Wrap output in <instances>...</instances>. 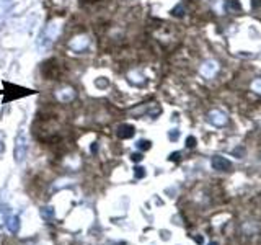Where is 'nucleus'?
Returning a JSON list of instances; mask_svg holds the SVG:
<instances>
[{
  "mask_svg": "<svg viewBox=\"0 0 261 245\" xmlns=\"http://www.w3.org/2000/svg\"><path fill=\"white\" fill-rule=\"evenodd\" d=\"M253 5H255V7H258V5H261V0H255V2H253Z\"/></svg>",
  "mask_w": 261,
  "mask_h": 245,
  "instance_id": "obj_6",
  "label": "nucleus"
},
{
  "mask_svg": "<svg viewBox=\"0 0 261 245\" xmlns=\"http://www.w3.org/2000/svg\"><path fill=\"white\" fill-rule=\"evenodd\" d=\"M209 121L214 123L215 126H222V124L227 123V116H225V113L215 110V111H211V115H209Z\"/></svg>",
  "mask_w": 261,
  "mask_h": 245,
  "instance_id": "obj_1",
  "label": "nucleus"
},
{
  "mask_svg": "<svg viewBox=\"0 0 261 245\" xmlns=\"http://www.w3.org/2000/svg\"><path fill=\"white\" fill-rule=\"evenodd\" d=\"M217 69H219V65L215 64V62H206L204 67H202V74H204V75H207V77H212L214 74L217 72Z\"/></svg>",
  "mask_w": 261,
  "mask_h": 245,
  "instance_id": "obj_3",
  "label": "nucleus"
},
{
  "mask_svg": "<svg viewBox=\"0 0 261 245\" xmlns=\"http://www.w3.org/2000/svg\"><path fill=\"white\" fill-rule=\"evenodd\" d=\"M251 88H253L256 93H261V78H256V80H253Z\"/></svg>",
  "mask_w": 261,
  "mask_h": 245,
  "instance_id": "obj_4",
  "label": "nucleus"
},
{
  "mask_svg": "<svg viewBox=\"0 0 261 245\" xmlns=\"http://www.w3.org/2000/svg\"><path fill=\"white\" fill-rule=\"evenodd\" d=\"M230 8L232 10H240V2H238V0H230Z\"/></svg>",
  "mask_w": 261,
  "mask_h": 245,
  "instance_id": "obj_5",
  "label": "nucleus"
},
{
  "mask_svg": "<svg viewBox=\"0 0 261 245\" xmlns=\"http://www.w3.org/2000/svg\"><path fill=\"white\" fill-rule=\"evenodd\" d=\"M212 245H215V243H212Z\"/></svg>",
  "mask_w": 261,
  "mask_h": 245,
  "instance_id": "obj_7",
  "label": "nucleus"
},
{
  "mask_svg": "<svg viewBox=\"0 0 261 245\" xmlns=\"http://www.w3.org/2000/svg\"><path fill=\"white\" fill-rule=\"evenodd\" d=\"M212 167L215 170H229L232 167V163H230V160H227L224 157H214L212 158Z\"/></svg>",
  "mask_w": 261,
  "mask_h": 245,
  "instance_id": "obj_2",
  "label": "nucleus"
}]
</instances>
